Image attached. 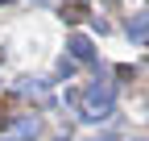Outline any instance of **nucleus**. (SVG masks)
I'll use <instances>...</instances> for the list:
<instances>
[{
    "label": "nucleus",
    "instance_id": "3",
    "mask_svg": "<svg viewBox=\"0 0 149 141\" xmlns=\"http://www.w3.org/2000/svg\"><path fill=\"white\" fill-rule=\"evenodd\" d=\"M66 50H70V58H79V62H91L95 58V46H91L83 33H74V38H66Z\"/></svg>",
    "mask_w": 149,
    "mask_h": 141
},
{
    "label": "nucleus",
    "instance_id": "8",
    "mask_svg": "<svg viewBox=\"0 0 149 141\" xmlns=\"http://www.w3.org/2000/svg\"><path fill=\"white\" fill-rule=\"evenodd\" d=\"M137 141H141V137H137Z\"/></svg>",
    "mask_w": 149,
    "mask_h": 141
},
{
    "label": "nucleus",
    "instance_id": "6",
    "mask_svg": "<svg viewBox=\"0 0 149 141\" xmlns=\"http://www.w3.org/2000/svg\"><path fill=\"white\" fill-rule=\"evenodd\" d=\"M58 75H66V79L74 75V62H70V58H62V62H58Z\"/></svg>",
    "mask_w": 149,
    "mask_h": 141
},
{
    "label": "nucleus",
    "instance_id": "5",
    "mask_svg": "<svg viewBox=\"0 0 149 141\" xmlns=\"http://www.w3.org/2000/svg\"><path fill=\"white\" fill-rule=\"evenodd\" d=\"M62 17H66V21L74 25V21H83L87 13H83V4H66V8H62Z\"/></svg>",
    "mask_w": 149,
    "mask_h": 141
},
{
    "label": "nucleus",
    "instance_id": "2",
    "mask_svg": "<svg viewBox=\"0 0 149 141\" xmlns=\"http://www.w3.org/2000/svg\"><path fill=\"white\" fill-rule=\"evenodd\" d=\"M37 133H42V120H37V116H17V120H13L8 141H33Z\"/></svg>",
    "mask_w": 149,
    "mask_h": 141
},
{
    "label": "nucleus",
    "instance_id": "1",
    "mask_svg": "<svg viewBox=\"0 0 149 141\" xmlns=\"http://www.w3.org/2000/svg\"><path fill=\"white\" fill-rule=\"evenodd\" d=\"M112 100H116V91H112V83H91L87 91H83V120H108L112 116Z\"/></svg>",
    "mask_w": 149,
    "mask_h": 141
},
{
    "label": "nucleus",
    "instance_id": "7",
    "mask_svg": "<svg viewBox=\"0 0 149 141\" xmlns=\"http://www.w3.org/2000/svg\"><path fill=\"white\" fill-rule=\"evenodd\" d=\"M95 141H116V137H108V133H104V137H95Z\"/></svg>",
    "mask_w": 149,
    "mask_h": 141
},
{
    "label": "nucleus",
    "instance_id": "4",
    "mask_svg": "<svg viewBox=\"0 0 149 141\" xmlns=\"http://www.w3.org/2000/svg\"><path fill=\"white\" fill-rule=\"evenodd\" d=\"M128 38H133L137 46H145V42H149V13H137L133 21H128Z\"/></svg>",
    "mask_w": 149,
    "mask_h": 141
}]
</instances>
